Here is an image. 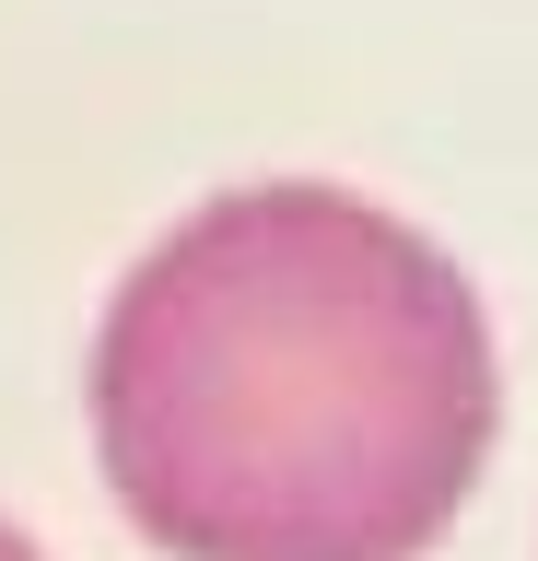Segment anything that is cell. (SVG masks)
Wrapping results in <instances>:
<instances>
[{
  "mask_svg": "<svg viewBox=\"0 0 538 561\" xmlns=\"http://www.w3.org/2000/svg\"><path fill=\"white\" fill-rule=\"evenodd\" d=\"M492 410L468 270L352 187L187 210L94 328V456L164 561H422Z\"/></svg>",
  "mask_w": 538,
  "mask_h": 561,
  "instance_id": "obj_1",
  "label": "cell"
},
{
  "mask_svg": "<svg viewBox=\"0 0 538 561\" xmlns=\"http://www.w3.org/2000/svg\"><path fill=\"white\" fill-rule=\"evenodd\" d=\"M0 561H36V538H24V526H12V515H0Z\"/></svg>",
  "mask_w": 538,
  "mask_h": 561,
  "instance_id": "obj_2",
  "label": "cell"
}]
</instances>
